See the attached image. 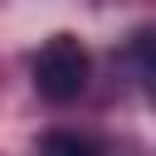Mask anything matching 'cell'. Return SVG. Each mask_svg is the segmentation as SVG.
<instances>
[{
    "instance_id": "cell-1",
    "label": "cell",
    "mask_w": 156,
    "mask_h": 156,
    "mask_svg": "<svg viewBox=\"0 0 156 156\" xmlns=\"http://www.w3.org/2000/svg\"><path fill=\"white\" fill-rule=\"evenodd\" d=\"M88 73H93V58H88L83 39H73V34H54L34 54V88L49 102H73L88 88Z\"/></svg>"
},
{
    "instance_id": "cell-2",
    "label": "cell",
    "mask_w": 156,
    "mask_h": 156,
    "mask_svg": "<svg viewBox=\"0 0 156 156\" xmlns=\"http://www.w3.org/2000/svg\"><path fill=\"white\" fill-rule=\"evenodd\" d=\"M34 156H102V151H98V141L83 136V132H49Z\"/></svg>"
},
{
    "instance_id": "cell-3",
    "label": "cell",
    "mask_w": 156,
    "mask_h": 156,
    "mask_svg": "<svg viewBox=\"0 0 156 156\" xmlns=\"http://www.w3.org/2000/svg\"><path fill=\"white\" fill-rule=\"evenodd\" d=\"M132 68H136L141 88L156 98V29H141V34L132 39Z\"/></svg>"
}]
</instances>
